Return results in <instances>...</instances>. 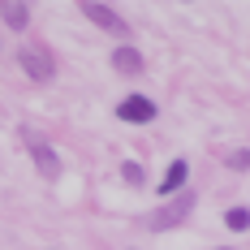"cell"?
<instances>
[{"label":"cell","instance_id":"1","mask_svg":"<svg viewBox=\"0 0 250 250\" xmlns=\"http://www.w3.org/2000/svg\"><path fill=\"white\" fill-rule=\"evenodd\" d=\"M194 194H190V190H181V194H177L173 203H164V207H160V211H151V233H164V229H177V225H186V216H190V211H194Z\"/></svg>","mask_w":250,"mask_h":250},{"label":"cell","instance_id":"2","mask_svg":"<svg viewBox=\"0 0 250 250\" xmlns=\"http://www.w3.org/2000/svg\"><path fill=\"white\" fill-rule=\"evenodd\" d=\"M18 65H22L26 78H35V82H52V78H56V61H52V52L39 48V43H30V48L18 52Z\"/></svg>","mask_w":250,"mask_h":250},{"label":"cell","instance_id":"3","mask_svg":"<svg viewBox=\"0 0 250 250\" xmlns=\"http://www.w3.org/2000/svg\"><path fill=\"white\" fill-rule=\"evenodd\" d=\"M91 22L100 26V30H108V35H117V39H129V26H125V18L117 13V9H108V4H100V0H86V4H78Z\"/></svg>","mask_w":250,"mask_h":250},{"label":"cell","instance_id":"4","mask_svg":"<svg viewBox=\"0 0 250 250\" xmlns=\"http://www.w3.org/2000/svg\"><path fill=\"white\" fill-rule=\"evenodd\" d=\"M117 117H121L125 125H147V121H155V104H151L147 95H125V100L117 104Z\"/></svg>","mask_w":250,"mask_h":250},{"label":"cell","instance_id":"5","mask_svg":"<svg viewBox=\"0 0 250 250\" xmlns=\"http://www.w3.org/2000/svg\"><path fill=\"white\" fill-rule=\"evenodd\" d=\"M30 160H35V168H39V177H43V181H56V177H61V155L52 151V143L30 138Z\"/></svg>","mask_w":250,"mask_h":250},{"label":"cell","instance_id":"6","mask_svg":"<svg viewBox=\"0 0 250 250\" xmlns=\"http://www.w3.org/2000/svg\"><path fill=\"white\" fill-rule=\"evenodd\" d=\"M112 69L125 78H138L143 74V52L134 48V43H117V52H112Z\"/></svg>","mask_w":250,"mask_h":250},{"label":"cell","instance_id":"7","mask_svg":"<svg viewBox=\"0 0 250 250\" xmlns=\"http://www.w3.org/2000/svg\"><path fill=\"white\" fill-rule=\"evenodd\" d=\"M186 177H190V164H186V160H173L168 173H164V181H160V194H181Z\"/></svg>","mask_w":250,"mask_h":250},{"label":"cell","instance_id":"8","mask_svg":"<svg viewBox=\"0 0 250 250\" xmlns=\"http://www.w3.org/2000/svg\"><path fill=\"white\" fill-rule=\"evenodd\" d=\"M4 9V22L13 26V30H26V22H30V4H22V0H9V4H0Z\"/></svg>","mask_w":250,"mask_h":250},{"label":"cell","instance_id":"9","mask_svg":"<svg viewBox=\"0 0 250 250\" xmlns=\"http://www.w3.org/2000/svg\"><path fill=\"white\" fill-rule=\"evenodd\" d=\"M225 225L233 229V233H246V229H250V211H246V207H229V211H225Z\"/></svg>","mask_w":250,"mask_h":250},{"label":"cell","instance_id":"10","mask_svg":"<svg viewBox=\"0 0 250 250\" xmlns=\"http://www.w3.org/2000/svg\"><path fill=\"white\" fill-rule=\"evenodd\" d=\"M121 177L129 181V186H143V181H147V173H143V164H134V160H125V164H121Z\"/></svg>","mask_w":250,"mask_h":250},{"label":"cell","instance_id":"11","mask_svg":"<svg viewBox=\"0 0 250 250\" xmlns=\"http://www.w3.org/2000/svg\"><path fill=\"white\" fill-rule=\"evenodd\" d=\"M229 168H250V151H233L229 155Z\"/></svg>","mask_w":250,"mask_h":250},{"label":"cell","instance_id":"12","mask_svg":"<svg viewBox=\"0 0 250 250\" xmlns=\"http://www.w3.org/2000/svg\"><path fill=\"white\" fill-rule=\"evenodd\" d=\"M220 250H229V246H220Z\"/></svg>","mask_w":250,"mask_h":250}]
</instances>
